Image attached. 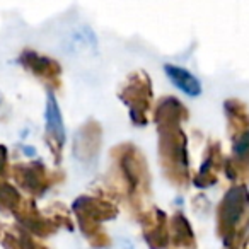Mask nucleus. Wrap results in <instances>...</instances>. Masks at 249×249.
<instances>
[{
    "instance_id": "3",
    "label": "nucleus",
    "mask_w": 249,
    "mask_h": 249,
    "mask_svg": "<svg viewBox=\"0 0 249 249\" xmlns=\"http://www.w3.org/2000/svg\"><path fill=\"white\" fill-rule=\"evenodd\" d=\"M159 130V160L166 178L174 186L184 188L190 184V156L188 139L181 124H157Z\"/></svg>"
},
{
    "instance_id": "14",
    "label": "nucleus",
    "mask_w": 249,
    "mask_h": 249,
    "mask_svg": "<svg viewBox=\"0 0 249 249\" xmlns=\"http://www.w3.org/2000/svg\"><path fill=\"white\" fill-rule=\"evenodd\" d=\"M169 234L173 248L178 249H196V239H195L193 229L188 218L181 212L173 215L169 220Z\"/></svg>"
},
{
    "instance_id": "16",
    "label": "nucleus",
    "mask_w": 249,
    "mask_h": 249,
    "mask_svg": "<svg viewBox=\"0 0 249 249\" xmlns=\"http://www.w3.org/2000/svg\"><path fill=\"white\" fill-rule=\"evenodd\" d=\"M166 73L171 80L174 82V86H178L184 94L191 97H196L201 94V84L193 73H190L183 67L176 65H166Z\"/></svg>"
},
{
    "instance_id": "15",
    "label": "nucleus",
    "mask_w": 249,
    "mask_h": 249,
    "mask_svg": "<svg viewBox=\"0 0 249 249\" xmlns=\"http://www.w3.org/2000/svg\"><path fill=\"white\" fill-rule=\"evenodd\" d=\"M224 109L229 121V133L232 139L249 132V111L244 103L239 99H227L224 103Z\"/></svg>"
},
{
    "instance_id": "6",
    "label": "nucleus",
    "mask_w": 249,
    "mask_h": 249,
    "mask_svg": "<svg viewBox=\"0 0 249 249\" xmlns=\"http://www.w3.org/2000/svg\"><path fill=\"white\" fill-rule=\"evenodd\" d=\"M11 176L18 183L21 190L33 196H41L58 181H62L63 174L52 173L41 162H18L11 167Z\"/></svg>"
},
{
    "instance_id": "12",
    "label": "nucleus",
    "mask_w": 249,
    "mask_h": 249,
    "mask_svg": "<svg viewBox=\"0 0 249 249\" xmlns=\"http://www.w3.org/2000/svg\"><path fill=\"white\" fill-rule=\"evenodd\" d=\"M224 156H222L220 143L218 142H210L207 147V154H205L203 164H201L200 173L196 174L193 183L198 188H208L213 186L217 183V174L220 169H224Z\"/></svg>"
},
{
    "instance_id": "7",
    "label": "nucleus",
    "mask_w": 249,
    "mask_h": 249,
    "mask_svg": "<svg viewBox=\"0 0 249 249\" xmlns=\"http://www.w3.org/2000/svg\"><path fill=\"white\" fill-rule=\"evenodd\" d=\"M19 63L35 77L43 80V84H46L50 89L55 90L62 86V67L56 60L41 55L35 50H24L19 55Z\"/></svg>"
},
{
    "instance_id": "2",
    "label": "nucleus",
    "mask_w": 249,
    "mask_h": 249,
    "mask_svg": "<svg viewBox=\"0 0 249 249\" xmlns=\"http://www.w3.org/2000/svg\"><path fill=\"white\" fill-rule=\"evenodd\" d=\"M249 231V190L232 186L217 207V234L227 249H239Z\"/></svg>"
},
{
    "instance_id": "13",
    "label": "nucleus",
    "mask_w": 249,
    "mask_h": 249,
    "mask_svg": "<svg viewBox=\"0 0 249 249\" xmlns=\"http://www.w3.org/2000/svg\"><path fill=\"white\" fill-rule=\"evenodd\" d=\"M188 118H190V113L186 106L173 96L162 97L154 111V120L157 124H183V121H186Z\"/></svg>"
},
{
    "instance_id": "10",
    "label": "nucleus",
    "mask_w": 249,
    "mask_h": 249,
    "mask_svg": "<svg viewBox=\"0 0 249 249\" xmlns=\"http://www.w3.org/2000/svg\"><path fill=\"white\" fill-rule=\"evenodd\" d=\"M225 173L237 184L249 181V132L232 139V156L224 164Z\"/></svg>"
},
{
    "instance_id": "20",
    "label": "nucleus",
    "mask_w": 249,
    "mask_h": 249,
    "mask_svg": "<svg viewBox=\"0 0 249 249\" xmlns=\"http://www.w3.org/2000/svg\"><path fill=\"white\" fill-rule=\"evenodd\" d=\"M244 249H249V241H248V244L244 246Z\"/></svg>"
},
{
    "instance_id": "11",
    "label": "nucleus",
    "mask_w": 249,
    "mask_h": 249,
    "mask_svg": "<svg viewBox=\"0 0 249 249\" xmlns=\"http://www.w3.org/2000/svg\"><path fill=\"white\" fill-rule=\"evenodd\" d=\"M101 135H103V130L97 121L90 120L84 123L77 130L75 140H73V154L77 159H80L82 162H90L92 159H96L101 149Z\"/></svg>"
},
{
    "instance_id": "4",
    "label": "nucleus",
    "mask_w": 249,
    "mask_h": 249,
    "mask_svg": "<svg viewBox=\"0 0 249 249\" xmlns=\"http://www.w3.org/2000/svg\"><path fill=\"white\" fill-rule=\"evenodd\" d=\"M73 213L80 231L92 248L109 246V235L104 231L103 222L118 215V207L113 201L99 195H82L73 201Z\"/></svg>"
},
{
    "instance_id": "5",
    "label": "nucleus",
    "mask_w": 249,
    "mask_h": 249,
    "mask_svg": "<svg viewBox=\"0 0 249 249\" xmlns=\"http://www.w3.org/2000/svg\"><path fill=\"white\" fill-rule=\"evenodd\" d=\"M120 99L130 107V116L135 124H145L152 107V82L143 70L130 73L120 90Z\"/></svg>"
},
{
    "instance_id": "1",
    "label": "nucleus",
    "mask_w": 249,
    "mask_h": 249,
    "mask_svg": "<svg viewBox=\"0 0 249 249\" xmlns=\"http://www.w3.org/2000/svg\"><path fill=\"white\" fill-rule=\"evenodd\" d=\"M113 179L132 207L140 208L142 198L150 193V171L143 154L132 143H121L113 149Z\"/></svg>"
},
{
    "instance_id": "17",
    "label": "nucleus",
    "mask_w": 249,
    "mask_h": 249,
    "mask_svg": "<svg viewBox=\"0 0 249 249\" xmlns=\"http://www.w3.org/2000/svg\"><path fill=\"white\" fill-rule=\"evenodd\" d=\"M26 198L28 196H22L21 191L9 183L7 178L0 176V210L16 215V212L24 205Z\"/></svg>"
},
{
    "instance_id": "19",
    "label": "nucleus",
    "mask_w": 249,
    "mask_h": 249,
    "mask_svg": "<svg viewBox=\"0 0 249 249\" xmlns=\"http://www.w3.org/2000/svg\"><path fill=\"white\" fill-rule=\"evenodd\" d=\"M11 162H9V152L2 143H0V176L7 178L11 174Z\"/></svg>"
},
{
    "instance_id": "18",
    "label": "nucleus",
    "mask_w": 249,
    "mask_h": 249,
    "mask_svg": "<svg viewBox=\"0 0 249 249\" xmlns=\"http://www.w3.org/2000/svg\"><path fill=\"white\" fill-rule=\"evenodd\" d=\"M18 239H19V249H48L45 244H41V242L36 239V235L29 234L24 229L19 231Z\"/></svg>"
},
{
    "instance_id": "9",
    "label": "nucleus",
    "mask_w": 249,
    "mask_h": 249,
    "mask_svg": "<svg viewBox=\"0 0 249 249\" xmlns=\"http://www.w3.org/2000/svg\"><path fill=\"white\" fill-rule=\"evenodd\" d=\"M46 143L52 150L56 162L62 160L63 145H65V126H63V118L60 113V107L53 94L48 96L46 103Z\"/></svg>"
},
{
    "instance_id": "8",
    "label": "nucleus",
    "mask_w": 249,
    "mask_h": 249,
    "mask_svg": "<svg viewBox=\"0 0 249 249\" xmlns=\"http://www.w3.org/2000/svg\"><path fill=\"white\" fill-rule=\"evenodd\" d=\"M143 237L152 249H166L169 246V218L160 208L150 207L149 210L140 213Z\"/></svg>"
}]
</instances>
